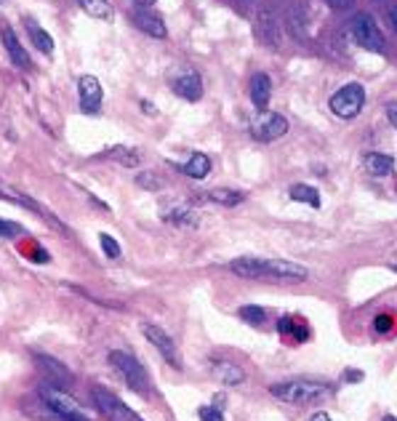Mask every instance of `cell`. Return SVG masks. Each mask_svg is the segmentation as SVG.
Wrapping results in <instances>:
<instances>
[{"mask_svg": "<svg viewBox=\"0 0 397 421\" xmlns=\"http://www.w3.org/2000/svg\"><path fill=\"white\" fill-rule=\"evenodd\" d=\"M213 374H216L219 381L230 384V387H235V384H243L245 381V371L240 366L230 363V360H216V363H213Z\"/></svg>", "mask_w": 397, "mask_h": 421, "instance_id": "d6986e66", "label": "cell"}, {"mask_svg": "<svg viewBox=\"0 0 397 421\" xmlns=\"http://www.w3.org/2000/svg\"><path fill=\"white\" fill-rule=\"evenodd\" d=\"M99 243H101V251H104V256L107 259H121V245H118V240L115 237H110L107 232L99 235Z\"/></svg>", "mask_w": 397, "mask_h": 421, "instance_id": "83f0119b", "label": "cell"}, {"mask_svg": "<svg viewBox=\"0 0 397 421\" xmlns=\"http://www.w3.org/2000/svg\"><path fill=\"white\" fill-rule=\"evenodd\" d=\"M77 96H80V110L89 112V115H96L101 110V83L94 75H83L77 80Z\"/></svg>", "mask_w": 397, "mask_h": 421, "instance_id": "30bf717a", "label": "cell"}, {"mask_svg": "<svg viewBox=\"0 0 397 421\" xmlns=\"http://www.w3.org/2000/svg\"><path fill=\"white\" fill-rule=\"evenodd\" d=\"M0 38H3V45H6V51H9V56H11L13 64L22 67V69H30V67H33V62H30V54L24 51L22 40L16 38V33H13V27L9 22H0Z\"/></svg>", "mask_w": 397, "mask_h": 421, "instance_id": "8fae6325", "label": "cell"}, {"mask_svg": "<svg viewBox=\"0 0 397 421\" xmlns=\"http://www.w3.org/2000/svg\"><path fill=\"white\" fill-rule=\"evenodd\" d=\"M269 395L283 400L288 405H312L325 398L336 395V387L328 381H309V378H291V381H277L269 387Z\"/></svg>", "mask_w": 397, "mask_h": 421, "instance_id": "7a4b0ae2", "label": "cell"}, {"mask_svg": "<svg viewBox=\"0 0 397 421\" xmlns=\"http://www.w3.org/2000/svg\"><path fill=\"white\" fill-rule=\"evenodd\" d=\"M230 272L245 280H283V283H301L309 277L304 264L288 262V259H256V256H237L232 259Z\"/></svg>", "mask_w": 397, "mask_h": 421, "instance_id": "6da1fadb", "label": "cell"}, {"mask_svg": "<svg viewBox=\"0 0 397 421\" xmlns=\"http://www.w3.org/2000/svg\"><path fill=\"white\" fill-rule=\"evenodd\" d=\"M131 22L136 24L144 35H150V38H166V24H163V19H160L157 13L150 11V9H136V11L131 13Z\"/></svg>", "mask_w": 397, "mask_h": 421, "instance_id": "4fadbf2b", "label": "cell"}, {"mask_svg": "<svg viewBox=\"0 0 397 421\" xmlns=\"http://www.w3.org/2000/svg\"><path fill=\"white\" fill-rule=\"evenodd\" d=\"M374 3H381V0H374Z\"/></svg>", "mask_w": 397, "mask_h": 421, "instance_id": "60d3db41", "label": "cell"}, {"mask_svg": "<svg viewBox=\"0 0 397 421\" xmlns=\"http://www.w3.org/2000/svg\"><path fill=\"white\" fill-rule=\"evenodd\" d=\"M240 318L245 322H251V325H262L267 320V312L262 307H256V304H245V307H240Z\"/></svg>", "mask_w": 397, "mask_h": 421, "instance_id": "4316f807", "label": "cell"}, {"mask_svg": "<svg viewBox=\"0 0 397 421\" xmlns=\"http://www.w3.org/2000/svg\"><path fill=\"white\" fill-rule=\"evenodd\" d=\"M392 269H395V272H397V264H392Z\"/></svg>", "mask_w": 397, "mask_h": 421, "instance_id": "ab89813d", "label": "cell"}, {"mask_svg": "<svg viewBox=\"0 0 397 421\" xmlns=\"http://www.w3.org/2000/svg\"><path fill=\"white\" fill-rule=\"evenodd\" d=\"M386 118H389V123L397 128V101L395 104H386Z\"/></svg>", "mask_w": 397, "mask_h": 421, "instance_id": "836d02e7", "label": "cell"}, {"mask_svg": "<svg viewBox=\"0 0 397 421\" xmlns=\"http://www.w3.org/2000/svg\"><path fill=\"white\" fill-rule=\"evenodd\" d=\"M381 421H397V419H395V416H384Z\"/></svg>", "mask_w": 397, "mask_h": 421, "instance_id": "f35d334b", "label": "cell"}, {"mask_svg": "<svg viewBox=\"0 0 397 421\" xmlns=\"http://www.w3.org/2000/svg\"><path fill=\"white\" fill-rule=\"evenodd\" d=\"M101 157H110V160H118L121 166L125 168H136L139 166V160H142V155L136 152V150H131V147H115V150H107Z\"/></svg>", "mask_w": 397, "mask_h": 421, "instance_id": "cb8c5ba5", "label": "cell"}, {"mask_svg": "<svg viewBox=\"0 0 397 421\" xmlns=\"http://www.w3.org/2000/svg\"><path fill=\"white\" fill-rule=\"evenodd\" d=\"M24 232L22 224L16 222H9V219H0V237H6V240H11V237H19Z\"/></svg>", "mask_w": 397, "mask_h": 421, "instance_id": "f1b7e54d", "label": "cell"}, {"mask_svg": "<svg viewBox=\"0 0 397 421\" xmlns=\"http://www.w3.org/2000/svg\"><path fill=\"white\" fill-rule=\"evenodd\" d=\"M171 89H174V94H179L181 99L198 101L200 96H203V78H200L198 72L187 69V72H181L179 78H174Z\"/></svg>", "mask_w": 397, "mask_h": 421, "instance_id": "7c38bea8", "label": "cell"}, {"mask_svg": "<svg viewBox=\"0 0 397 421\" xmlns=\"http://www.w3.org/2000/svg\"><path fill=\"white\" fill-rule=\"evenodd\" d=\"M136 184H139V187H160V179L155 176V174H139V176H136Z\"/></svg>", "mask_w": 397, "mask_h": 421, "instance_id": "4dcf8cb0", "label": "cell"}, {"mask_svg": "<svg viewBox=\"0 0 397 421\" xmlns=\"http://www.w3.org/2000/svg\"><path fill=\"white\" fill-rule=\"evenodd\" d=\"M181 174H187V176L192 179H206L211 171V160L208 155H203V152H198V155H192L187 160V163H181V166H177Z\"/></svg>", "mask_w": 397, "mask_h": 421, "instance_id": "44dd1931", "label": "cell"}, {"mask_svg": "<svg viewBox=\"0 0 397 421\" xmlns=\"http://www.w3.org/2000/svg\"><path fill=\"white\" fill-rule=\"evenodd\" d=\"M91 398H94V403H96V408H99L110 421H142L121 398H118V395H115V392H110V389L94 387L91 389Z\"/></svg>", "mask_w": 397, "mask_h": 421, "instance_id": "52a82bcc", "label": "cell"}, {"mask_svg": "<svg viewBox=\"0 0 397 421\" xmlns=\"http://www.w3.org/2000/svg\"><path fill=\"white\" fill-rule=\"evenodd\" d=\"M386 22H389V27H392V30H395V35H397V6L386 11Z\"/></svg>", "mask_w": 397, "mask_h": 421, "instance_id": "e575fe53", "label": "cell"}, {"mask_svg": "<svg viewBox=\"0 0 397 421\" xmlns=\"http://www.w3.org/2000/svg\"><path fill=\"white\" fill-rule=\"evenodd\" d=\"M40 398H43L45 408L51 410L54 416H59V419L89 421L86 410L80 408V403H77L72 395H67L65 387H56L51 381H43V384H40Z\"/></svg>", "mask_w": 397, "mask_h": 421, "instance_id": "3957f363", "label": "cell"}, {"mask_svg": "<svg viewBox=\"0 0 397 421\" xmlns=\"http://www.w3.org/2000/svg\"><path fill=\"white\" fill-rule=\"evenodd\" d=\"M80 9L89 13L91 19H101V22H110L115 16V9H112L107 0H77Z\"/></svg>", "mask_w": 397, "mask_h": 421, "instance_id": "7402d4cb", "label": "cell"}, {"mask_svg": "<svg viewBox=\"0 0 397 421\" xmlns=\"http://www.w3.org/2000/svg\"><path fill=\"white\" fill-rule=\"evenodd\" d=\"M256 35H259V40L267 45H277L280 43V33H277V16L269 9L259 13V19H256Z\"/></svg>", "mask_w": 397, "mask_h": 421, "instance_id": "2e32d148", "label": "cell"}, {"mask_svg": "<svg viewBox=\"0 0 397 421\" xmlns=\"http://www.w3.org/2000/svg\"><path fill=\"white\" fill-rule=\"evenodd\" d=\"M198 416H200V421H224L219 405H203V408L198 410Z\"/></svg>", "mask_w": 397, "mask_h": 421, "instance_id": "f546056e", "label": "cell"}, {"mask_svg": "<svg viewBox=\"0 0 397 421\" xmlns=\"http://www.w3.org/2000/svg\"><path fill=\"white\" fill-rule=\"evenodd\" d=\"M363 168L371 176H389L395 171V157L384 155V152H365Z\"/></svg>", "mask_w": 397, "mask_h": 421, "instance_id": "ac0fdd59", "label": "cell"}, {"mask_svg": "<svg viewBox=\"0 0 397 421\" xmlns=\"http://www.w3.org/2000/svg\"><path fill=\"white\" fill-rule=\"evenodd\" d=\"M288 133V120L277 112H259L251 120V136L256 142H275Z\"/></svg>", "mask_w": 397, "mask_h": 421, "instance_id": "ba28073f", "label": "cell"}, {"mask_svg": "<svg viewBox=\"0 0 397 421\" xmlns=\"http://www.w3.org/2000/svg\"><path fill=\"white\" fill-rule=\"evenodd\" d=\"M344 376H347V381H350V384H357V381H363V374H360V371H347Z\"/></svg>", "mask_w": 397, "mask_h": 421, "instance_id": "d590c367", "label": "cell"}, {"mask_svg": "<svg viewBox=\"0 0 397 421\" xmlns=\"http://www.w3.org/2000/svg\"><path fill=\"white\" fill-rule=\"evenodd\" d=\"M35 360H38V366L48 374V381H56L59 387H69V384L75 381V376H72V374H69L59 360H54L51 355H35Z\"/></svg>", "mask_w": 397, "mask_h": 421, "instance_id": "5bb4252c", "label": "cell"}, {"mask_svg": "<svg viewBox=\"0 0 397 421\" xmlns=\"http://www.w3.org/2000/svg\"><path fill=\"white\" fill-rule=\"evenodd\" d=\"M331 112L336 118H342V120H352L360 115L365 104V91L360 83H347L344 89H339L336 94L331 96Z\"/></svg>", "mask_w": 397, "mask_h": 421, "instance_id": "8992f818", "label": "cell"}, {"mask_svg": "<svg viewBox=\"0 0 397 421\" xmlns=\"http://www.w3.org/2000/svg\"><path fill=\"white\" fill-rule=\"evenodd\" d=\"M269 96H272V80L267 72H256L254 80H251V101H254L256 110H267L269 104Z\"/></svg>", "mask_w": 397, "mask_h": 421, "instance_id": "e0dca14e", "label": "cell"}, {"mask_svg": "<svg viewBox=\"0 0 397 421\" xmlns=\"http://www.w3.org/2000/svg\"><path fill=\"white\" fill-rule=\"evenodd\" d=\"M277 331L283 333V336H293V339H298V342H307V325H298L296 318H291V315H286V318H280L277 320Z\"/></svg>", "mask_w": 397, "mask_h": 421, "instance_id": "d4e9b609", "label": "cell"}, {"mask_svg": "<svg viewBox=\"0 0 397 421\" xmlns=\"http://www.w3.org/2000/svg\"><path fill=\"white\" fill-rule=\"evenodd\" d=\"M374 328H376V333H386V331H392V318H389V315H376Z\"/></svg>", "mask_w": 397, "mask_h": 421, "instance_id": "1f68e13d", "label": "cell"}, {"mask_svg": "<svg viewBox=\"0 0 397 421\" xmlns=\"http://www.w3.org/2000/svg\"><path fill=\"white\" fill-rule=\"evenodd\" d=\"M347 33L352 35V40L357 45H363L365 51H374V54H381L384 51V35L379 30V24L371 13H357L350 19L347 24Z\"/></svg>", "mask_w": 397, "mask_h": 421, "instance_id": "5b68a950", "label": "cell"}, {"mask_svg": "<svg viewBox=\"0 0 397 421\" xmlns=\"http://www.w3.org/2000/svg\"><path fill=\"white\" fill-rule=\"evenodd\" d=\"M309 421H331V416H328L325 410H318V413H312V419Z\"/></svg>", "mask_w": 397, "mask_h": 421, "instance_id": "8d00e7d4", "label": "cell"}, {"mask_svg": "<svg viewBox=\"0 0 397 421\" xmlns=\"http://www.w3.org/2000/svg\"><path fill=\"white\" fill-rule=\"evenodd\" d=\"M331 9H336V11H347V9H352L354 0H325Z\"/></svg>", "mask_w": 397, "mask_h": 421, "instance_id": "d6a6232c", "label": "cell"}, {"mask_svg": "<svg viewBox=\"0 0 397 421\" xmlns=\"http://www.w3.org/2000/svg\"><path fill=\"white\" fill-rule=\"evenodd\" d=\"M24 30H27V35H30V40L35 43V48H40L43 54H51L54 51V40H51V35L45 33L40 24L35 22V19H24Z\"/></svg>", "mask_w": 397, "mask_h": 421, "instance_id": "ffe728a7", "label": "cell"}, {"mask_svg": "<svg viewBox=\"0 0 397 421\" xmlns=\"http://www.w3.org/2000/svg\"><path fill=\"white\" fill-rule=\"evenodd\" d=\"M163 219L171 224H177V227H187V230H192V227H198V211L192 208L189 203H174L171 208L163 213Z\"/></svg>", "mask_w": 397, "mask_h": 421, "instance_id": "9a60e30c", "label": "cell"}, {"mask_svg": "<svg viewBox=\"0 0 397 421\" xmlns=\"http://www.w3.org/2000/svg\"><path fill=\"white\" fill-rule=\"evenodd\" d=\"M133 3H136V6H142V9H150L155 0H133Z\"/></svg>", "mask_w": 397, "mask_h": 421, "instance_id": "74e56055", "label": "cell"}, {"mask_svg": "<svg viewBox=\"0 0 397 421\" xmlns=\"http://www.w3.org/2000/svg\"><path fill=\"white\" fill-rule=\"evenodd\" d=\"M110 366L125 378V384H128L133 392L150 395V376H147V371H144L142 363H139L136 357H131L128 352H123V349H112Z\"/></svg>", "mask_w": 397, "mask_h": 421, "instance_id": "277c9868", "label": "cell"}, {"mask_svg": "<svg viewBox=\"0 0 397 421\" xmlns=\"http://www.w3.org/2000/svg\"><path fill=\"white\" fill-rule=\"evenodd\" d=\"M288 195H291V200H296V203H309L312 208H320V203H323L320 192L315 187H309V184H293Z\"/></svg>", "mask_w": 397, "mask_h": 421, "instance_id": "603a6c76", "label": "cell"}, {"mask_svg": "<svg viewBox=\"0 0 397 421\" xmlns=\"http://www.w3.org/2000/svg\"><path fill=\"white\" fill-rule=\"evenodd\" d=\"M142 333H144V339L152 344L155 349L160 352V355L166 357V363H171L174 368H181V355H179V349H177V344H174V339L168 336L160 325H152V322H144L142 325Z\"/></svg>", "mask_w": 397, "mask_h": 421, "instance_id": "9c48e42d", "label": "cell"}, {"mask_svg": "<svg viewBox=\"0 0 397 421\" xmlns=\"http://www.w3.org/2000/svg\"><path fill=\"white\" fill-rule=\"evenodd\" d=\"M206 198L213 200V203H221V206H235V203H243L245 195L235 192V189H211Z\"/></svg>", "mask_w": 397, "mask_h": 421, "instance_id": "484cf974", "label": "cell"}]
</instances>
